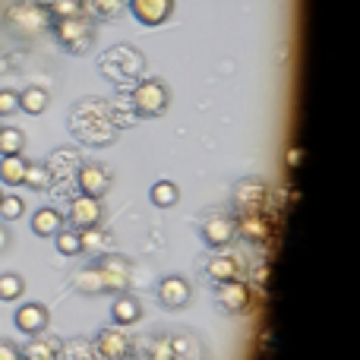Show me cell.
Masks as SVG:
<instances>
[{"instance_id":"32","label":"cell","mask_w":360,"mask_h":360,"mask_svg":"<svg viewBox=\"0 0 360 360\" xmlns=\"http://www.w3.org/2000/svg\"><path fill=\"white\" fill-rule=\"evenodd\" d=\"M0 360H22V351L13 342H0Z\"/></svg>"},{"instance_id":"8","label":"cell","mask_w":360,"mask_h":360,"mask_svg":"<svg viewBox=\"0 0 360 360\" xmlns=\"http://www.w3.org/2000/svg\"><path fill=\"white\" fill-rule=\"evenodd\" d=\"M190 294H193L190 281L180 278V275H168V278L158 281V300H162L168 310H180V307H186L190 304Z\"/></svg>"},{"instance_id":"30","label":"cell","mask_w":360,"mask_h":360,"mask_svg":"<svg viewBox=\"0 0 360 360\" xmlns=\"http://www.w3.org/2000/svg\"><path fill=\"white\" fill-rule=\"evenodd\" d=\"M57 16L60 19H67V16H79V4H76V0H57Z\"/></svg>"},{"instance_id":"26","label":"cell","mask_w":360,"mask_h":360,"mask_svg":"<svg viewBox=\"0 0 360 360\" xmlns=\"http://www.w3.org/2000/svg\"><path fill=\"white\" fill-rule=\"evenodd\" d=\"M60 351H63L60 360H95L92 345H89V342H82V338H73V342H67Z\"/></svg>"},{"instance_id":"5","label":"cell","mask_w":360,"mask_h":360,"mask_svg":"<svg viewBox=\"0 0 360 360\" xmlns=\"http://www.w3.org/2000/svg\"><path fill=\"white\" fill-rule=\"evenodd\" d=\"M57 38L63 41V48L67 51H86L89 41H92V25L79 16H67L57 22Z\"/></svg>"},{"instance_id":"33","label":"cell","mask_w":360,"mask_h":360,"mask_svg":"<svg viewBox=\"0 0 360 360\" xmlns=\"http://www.w3.org/2000/svg\"><path fill=\"white\" fill-rule=\"evenodd\" d=\"M6 243H10V234H6V228H0V250H6Z\"/></svg>"},{"instance_id":"4","label":"cell","mask_w":360,"mask_h":360,"mask_svg":"<svg viewBox=\"0 0 360 360\" xmlns=\"http://www.w3.org/2000/svg\"><path fill=\"white\" fill-rule=\"evenodd\" d=\"M98 272H101V281H105V291H127V285H130V259L127 256H101L98 262Z\"/></svg>"},{"instance_id":"12","label":"cell","mask_w":360,"mask_h":360,"mask_svg":"<svg viewBox=\"0 0 360 360\" xmlns=\"http://www.w3.org/2000/svg\"><path fill=\"white\" fill-rule=\"evenodd\" d=\"M111 316H114L117 326H133L139 316H143V304H139L133 294H120L111 307Z\"/></svg>"},{"instance_id":"3","label":"cell","mask_w":360,"mask_h":360,"mask_svg":"<svg viewBox=\"0 0 360 360\" xmlns=\"http://www.w3.org/2000/svg\"><path fill=\"white\" fill-rule=\"evenodd\" d=\"M92 351H95V357H101V360H127L133 354V342H130V335H124L120 329H101Z\"/></svg>"},{"instance_id":"22","label":"cell","mask_w":360,"mask_h":360,"mask_svg":"<svg viewBox=\"0 0 360 360\" xmlns=\"http://www.w3.org/2000/svg\"><path fill=\"white\" fill-rule=\"evenodd\" d=\"M48 184H51V168H48V165H25L22 186H32V190H44Z\"/></svg>"},{"instance_id":"15","label":"cell","mask_w":360,"mask_h":360,"mask_svg":"<svg viewBox=\"0 0 360 360\" xmlns=\"http://www.w3.org/2000/svg\"><path fill=\"white\" fill-rule=\"evenodd\" d=\"M262 193H266V186L256 184V180H247V184H240V190H237V205L247 212H259L262 209Z\"/></svg>"},{"instance_id":"11","label":"cell","mask_w":360,"mask_h":360,"mask_svg":"<svg viewBox=\"0 0 360 360\" xmlns=\"http://www.w3.org/2000/svg\"><path fill=\"white\" fill-rule=\"evenodd\" d=\"M13 323L25 335H41L48 329V310H44V304H22L13 316Z\"/></svg>"},{"instance_id":"9","label":"cell","mask_w":360,"mask_h":360,"mask_svg":"<svg viewBox=\"0 0 360 360\" xmlns=\"http://www.w3.org/2000/svg\"><path fill=\"white\" fill-rule=\"evenodd\" d=\"M250 288L243 285L240 278H231V281H221V288H218V304H221V310L228 313H247L250 307Z\"/></svg>"},{"instance_id":"2","label":"cell","mask_w":360,"mask_h":360,"mask_svg":"<svg viewBox=\"0 0 360 360\" xmlns=\"http://www.w3.org/2000/svg\"><path fill=\"white\" fill-rule=\"evenodd\" d=\"M114 184V174L105 168V165L92 162V165H82L76 171V186H79L82 196H92V199H101Z\"/></svg>"},{"instance_id":"21","label":"cell","mask_w":360,"mask_h":360,"mask_svg":"<svg viewBox=\"0 0 360 360\" xmlns=\"http://www.w3.org/2000/svg\"><path fill=\"white\" fill-rule=\"evenodd\" d=\"M22 146H25L22 130H16V127H4V130H0V158L22 155Z\"/></svg>"},{"instance_id":"13","label":"cell","mask_w":360,"mask_h":360,"mask_svg":"<svg viewBox=\"0 0 360 360\" xmlns=\"http://www.w3.org/2000/svg\"><path fill=\"white\" fill-rule=\"evenodd\" d=\"M32 231H35L38 237H54L57 231H63V218L57 209H38L35 215H32Z\"/></svg>"},{"instance_id":"16","label":"cell","mask_w":360,"mask_h":360,"mask_svg":"<svg viewBox=\"0 0 360 360\" xmlns=\"http://www.w3.org/2000/svg\"><path fill=\"white\" fill-rule=\"evenodd\" d=\"M237 275H240V262H237L234 256H215V259L209 262V278H215L218 285L237 278Z\"/></svg>"},{"instance_id":"34","label":"cell","mask_w":360,"mask_h":360,"mask_svg":"<svg viewBox=\"0 0 360 360\" xmlns=\"http://www.w3.org/2000/svg\"><path fill=\"white\" fill-rule=\"evenodd\" d=\"M0 196H4V193H0Z\"/></svg>"},{"instance_id":"18","label":"cell","mask_w":360,"mask_h":360,"mask_svg":"<svg viewBox=\"0 0 360 360\" xmlns=\"http://www.w3.org/2000/svg\"><path fill=\"white\" fill-rule=\"evenodd\" d=\"M48 108V92L41 86H32L25 92H19V111L25 114H41Z\"/></svg>"},{"instance_id":"20","label":"cell","mask_w":360,"mask_h":360,"mask_svg":"<svg viewBox=\"0 0 360 360\" xmlns=\"http://www.w3.org/2000/svg\"><path fill=\"white\" fill-rule=\"evenodd\" d=\"M73 285L79 288L82 294H101V291H105V281H101L98 266H95V269H82V272H76V275H73Z\"/></svg>"},{"instance_id":"17","label":"cell","mask_w":360,"mask_h":360,"mask_svg":"<svg viewBox=\"0 0 360 360\" xmlns=\"http://www.w3.org/2000/svg\"><path fill=\"white\" fill-rule=\"evenodd\" d=\"M149 199L158 205V209H171V205L180 199V190H177L174 180H158V184H152Z\"/></svg>"},{"instance_id":"10","label":"cell","mask_w":360,"mask_h":360,"mask_svg":"<svg viewBox=\"0 0 360 360\" xmlns=\"http://www.w3.org/2000/svg\"><path fill=\"white\" fill-rule=\"evenodd\" d=\"M130 10L143 25H162L174 13V0H130Z\"/></svg>"},{"instance_id":"24","label":"cell","mask_w":360,"mask_h":360,"mask_svg":"<svg viewBox=\"0 0 360 360\" xmlns=\"http://www.w3.org/2000/svg\"><path fill=\"white\" fill-rule=\"evenodd\" d=\"M22 291H25V285L19 275H13V272L0 275V300H6V304H10V300H19Z\"/></svg>"},{"instance_id":"25","label":"cell","mask_w":360,"mask_h":360,"mask_svg":"<svg viewBox=\"0 0 360 360\" xmlns=\"http://www.w3.org/2000/svg\"><path fill=\"white\" fill-rule=\"evenodd\" d=\"M57 250H60L63 256H79L82 253V237L79 231H57Z\"/></svg>"},{"instance_id":"29","label":"cell","mask_w":360,"mask_h":360,"mask_svg":"<svg viewBox=\"0 0 360 360\" xmlns=\"http://www.w3.org/2000/svg\"><path fill=\"white\" fill-rule=\"evenodd\" d=\"M95 13H101V16H117V10L124 6V0H95Z\"/></svg>"},{"instance_id":"14","label":"cell","mask_w":360,"mask_h":360,"mask_svg":"<svg viewBox=\"0 0 360 360\" xmlns=\"http://www.w3.org/2000/svg\"><path fill=\"white\" fill-rule=\"evenodd\" d=\"M25 158L22 155H4L0 158V184L6 186H22V174H25Z\"/></svg>"},{"instance_id":"31","label":"cell","mask_w":360,"mask_h":360,"mask_svg":"<svg viewBox=\"0 0 360 360\" xmlns=\"http://www.w3.org/2000/svg\"><path fill=\"white\" fill-rule=\"evenodd\" d=\"M300 158H304V149H300V146H291V149H288V155H285V168L288 171H297L300 168Z\"/></svg>"},{"instance_id":"1","label":"cell","mask_w":360,"mask_h":360,"mask_svg":"<svg viewBox=\"0 0 360 360\" xmlns=\"http://www.w3.org/2000/svg\"><path fill=\"white\" fill-rule=\"evenodd\" d=\"M168 86L162 79H143L130 95V105L139 117H162L168 111Z\"/></svg>"},{"instance_id":"6","label":"cell","mask_w":360,"mask_h":360,"mask_svg":"<svg viewBox=\"0 0 360 360\" xmlns=\"http://www.w3.org/2000/svg\"><path fill=\"white\" fill-rule=\"evenodd\" d=\"M234 231H237L234 218L224 215V212H215V215H209L202 221V240L209 243V247H228V243L234 240Z\"/></svg>"},{"instance_id":"27","label":"cell","mask_w":360,"mask_h":360,"mask_svg":"<svg viewBox=\"0 0 360 360\" xmlns=\"http://www.w3.org/2000/svg\"><path fill=\"white\" fill-rule=\"evenodd\" d=\"M25 202L19 196H0V215L6 218V221H16L19 215H22Z\"/></svg>"},{"instance_id":"7","label":"cell","mask_w":360,"mask_h":360,"mask_svg":"<svg viewBox=\"0 0 360 360\" xmlns=\"http://www.w3.org/2000/svg\"><path fill=\"white\" fill-rule=\"evenodd\" d=\"M70 221H73V231H89V228H98L101 221V202L92 196H76L70 202Z\"/></svg>"},{"instance_id":"28","label":"cell","mask_w":360,"mask_h":360,"mask_svg":"<svg viewBox=\"0 0 360 360\" xmlns=\"http://www.w3.org/2000/svg\"><path fill=\"white\" fill-rule=\"evenodd\" d=\"M19 111V92H10V89H4L0 92V117H10V114Z\"/></svg>"},{"instance_id":"23","label":"cell","mask_w":360,"mask_h":360,"mask_svg":"<svg viewBox=\"0 0 360 360\" xmlns=\"http://www.w3.org/2000/svg\"><path fill=\"white\" fill-rule=\"evenodd\" d=\"M240 231L250 237V240H262V237L269 234V224L259 218V212H247V215L240 218Z\"/></svg>"},{"instance_id":"19","label":"cell","mask_w":360,"mask_h":360,"mask_svg":"<svg viewBox=\"0 0 360 360\" xmlns=\"http://www.w3.org/2000/svg\"><path fill=\"white\" fill-rule=\"evenodd\" d=\"M22 360H60V342H44V338H35V342L22 351Z\"/></svg>"}]
</instances>
